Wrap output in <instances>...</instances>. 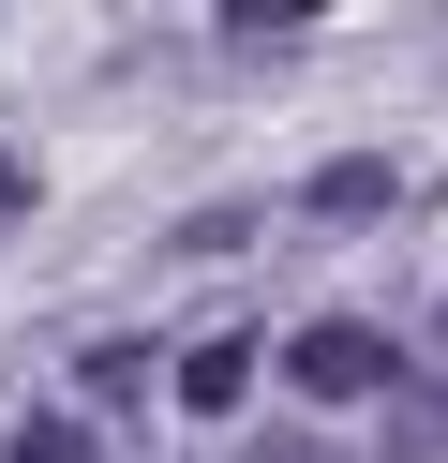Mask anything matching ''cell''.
Returning <instances> with one entry per match:
<instances>
[{"label": "cell", "mask_w": 448, "mask_h": 463, "mask_svg": "<svg viewBox=\"0 0 448 463\" xmlns=\"http://www.w3.org/2000/svg\"><path fill=\"white\" fill-rule=\"evenodd\" d=\"M15 210H30V165H0V224H15Z\"/></svg>", "instance_id": "5"}, {"label": "cell", "mask_w": 448, "mask_h": 463, "mask_svg": "<svg viewBox=\"0 0 448 463\" xmlns=\"http://www.w3.org/2000/svg\"><path fill=\"white\" fill-rule=\"evenodd\" d=\"M269 463H329V449H269Z\"/></svg>", "instance_id": "6"}, {"label": "cell", "mask_w": 448, "mask_h": 463, "mask_svg": "<svg viewBox=\"0 0 448 463\" xmlns=\"http://www.w3.org/2000/svg\"><path fill=\"white\" fill-rule=\"evenodd\" d=\"M284 373H299V389H329V403H358V389H404L388 329H358V314H314V329L284 344Z\"/></svg>", "instance_id": "1"}, {"label": "cell", "mask_w": 448, "mask_h": 463, "mask_svg": "<svg viewBox=\"0 0 448 463\" xmlns=\"http://www.w3.org/2000/svg\"><path fill=\"white\" fill-rule=\"evenodd\" d=\"M0 463H90V433H75V419H15V433H0Z\"/></svg>", "instance_id": "4"}, {"label": "cell", "mask_w": 448, "mask_h": 463, "mask_svg": "<svg viewBox=\"0 0 448 463\" xmlns=\"http://www.w3.org/2000/svg\"><path fill=\"white\" fill-rule=\"evenodd\" d=\"M239 389H254V344H195V359H179V403H195V419H239Z\"/></svg>", "instance_id": "3"}, {"label": "cell", "mask_w": 448, "mask_h": 463, "mask_svg": "<svg viewBox=\"0 0 448 463\" xmlns=\"http://www.w3.org/2000/svg\"><path fill=\"white\" fill-rule=\"evenodd\" d=\"M388 194H404V165L344 150V165H314V194H299V210H314V224H358V210H388Z\"/></svg>", "instance_id": "2"}]
</instances>
